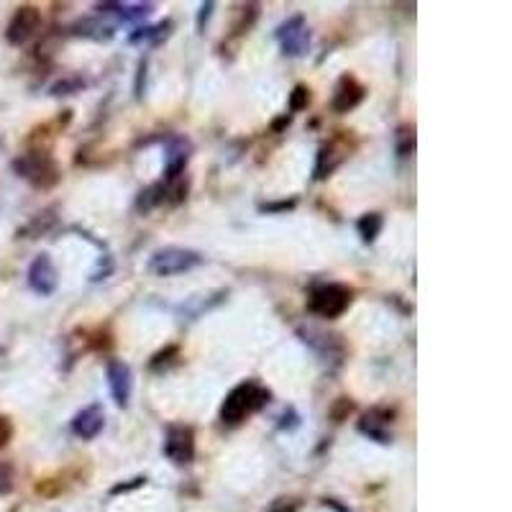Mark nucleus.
I'll return each instance as SVG.
<instances>
[{
	"instance_id": "nucleus-1",
	"label": "nucleus",
	"mask_w": 512,
	"mask_h": 512,
	"mask_svg": "<svg viewBox=\"0 0 512 512\" xmlns=\"http://www.w3.org/2000/svg\"><path fill=\"white\" fill-rule=\"evenodd\" d=\"M269 402V392L262 384L256 382H241L239 387H233L226 395L221 405V420L223 425H239L249 418L251 413L262 410Z\"/></svg>"
},
{
	"instance_id": "nucleus-2",
	"label": "nucleus",
	"mask_w": 512,
	"mask_h": 512,
	"mask_svg": "<svg viewBox=\"0 0 512 512\" xmlns=\"http://www.w3.org/2000/svg\"><path fill=\"white\" fill-rule=\"evenodd\" d=\"M351 305V290L344 285H318L308 297L310 313L320 315V318H338L344 315Z\"/></svg>"
},
{
	"instance_id": "nucleus-3",
	"label": "nucleus",
	"mask_w": 512,
	"mask_h": 512,
	"mask_svg": "<svg viewBox=\"0 0 512 512\" xmlns=\"http://www.w3.org/2000/svg\"><path fill=\"white\" fill-rule=\"evenodd\" d=\"M203 262V256L192 249H180V246H167V249L157 251L149 262V269H152L157 277H175V274L190 272L192 267H198Z\"/></svg>"
},
{
	"instance_id": "nucleus-4",
	"label": "nucleus",
	"mask_w": 512,
	"mask_h": 512,
	"mask_svg": "<svg viewBox=\"0 0 512 512\" xmlns=\"http://www.w3.org/2000/svg\"><path fill=\"white\" fill-rule=\"evenodd\" d=\"M13 169L18 172V177H24L36 187H52L59 180V169L54 159L41 152L24 154V157L13 162Z\"/></svg>"
},
{
	"instance_id": "nucleus-5",
	"label": "nucleus",
	"mask_w": 512,
	"mask_h": 512,
	"mask_svg": "<svg viewBox=\"0 0 512 512\" xmlns=\"http://www.w3.org/2000/svg\"><path fill=\"white\" fill-rule=\"evenodd\" d=\"M164 456L172 464L187 466L195 459V433L190 425H169L164 436Z\"/></svg>"
},
{
	"instance_id": "nucleus-6",
	"label": "nucleus",
	"mask_w": 512,
	"mask_h": 512,
	"mask_svg": "<svg viewBox=\"0 0 512 512\" xmlns=\"http://www.w3.org/2000/svg\"><path fill=\"white\" fill-rule=\"evenodd\" d=\"M277 39L287 57H305L310 49V29L303 16H292L277 29Z\"/></svg>"
},
{
	"instance_id": "nucleus-7",
	"label": "nucleus",
	"mask_w": 512,
	"mask_h": 512,
	"mask_svg": "<svg viewBox=\"0 0 512 512\" xmlns=\"http://www.w3.org/2000/svg\"><path fill=\"white\" fill-rule=\"evenodd\" d=\"M39 26H41L39 11H36L34 6H21L16 13H13L11 24H8V31H6L8 44L21 47V44H26V41L39 31Z\"/></svg>"
},
{
	"instance_id": "nucleus-8",
	"label": "nucleus",
	"mask_w": 512,
	"mask_h": 512,
	"mask_svg": "<svg viewBox=\"0 0 512 512\" xmlns=\"http://www.w3.org/2000/svg\"><path fill=\"white\" fill-rule=\"evenodd\" d=\"M59 285V274L49 254H39L29 267V287L41 297L54 295Z\"/></svg>"
},
{
	"instance_id": "nucleus-9",
	"label": "nucleus",
	"mask_w": 512,
	"mask_h": 512,
	"mask_svg": "<svg viewBox=\"0 0 512 512\" xmlns=\"http://www.w3.org/2000/svg\"><path fill=\"white\" fill-rule=\"evenodd\" d=\"M108 387H111V395L118 408H126L128 400H131V390H134V377H131V367L126 361H108Z\"/></svg>"
},
{
	"instance_id": "nucleus-10",
	"label": "nucleus",
	"mask_w": 512,
	"mask_h": 512,
	"mask_svg": "<svg viewBox=\"0 0 512 512\" xmlns=\"http://www.w3.org/2000/svg\"><path fill=\"white\" fill-rule=\"evenodd\" d=\"M103 428L105 410L98 402H93L88 408H82L80 413L75 415V420H72V433H75L77 438H82V441H93V438H98L100 433H103Z\"/></svg>"
},
{
	"instance_id": "nucleus-11",
	"label": "nucleus",
	"mask_w": 512,
	"mask_h": 512,
	"mask_svg": "<svg viewBox=\"0 0 512 512\" xmlns=\"http://www.w3.org/2000/svg\"><path fill=\"white\" fill-rule=\"evenodd\" d=\"M364 85L361 82H356L351 75H344L341 80H338L336 85V93H333V111L336 113H349L354 111L356 105L364 100Z\"/></svg>"
},
{
	"instance_id": "nucleus-12",
	"label": "nucleus",
	"mask_w": 512,
	"mask_h": 512,
	"mask_svg": "<svg viewBox=\"0 0 512 512\" xmlns=\"http://www.w3.org/2000/svg\"><path fill=\"white\" fill-rule=\"evenodd\" d=\"M390 423H392L390 410L374 408L359 420V431L364 433V436L372 438V441H377V443H390L392 441Z\"/></svg>"
},
{
	"instance_id": "nucleus-13",
	"label": "nucleus",
	"mask_w": 512,
	"mask_h": 512,
	"mask_svg": "<svg viewBox=\"0 0 512 512\" xmlns=\"http://www.w3.org/2000/svg\"><path fill=\"white\" fill-rule=\"evenodd\" d=\"M382 226H384V221L379 213H367V216H361L359 223H356V228H359V236L367 241V244H372V241L377 239L379 231H382Z\"/></svg>"
},
{
	"instance_id": "nucleus-14",
	"label": "nucleus",
	"mask_w": 512,
	"mask_h": 512,
	"mask_svg": "<svg viewBox=\"0 0 512 512\" xmlns=\"http://www.w3.org/2000/svg\"><path fill=\"white\" fill-rule=\"evenodd\" d=\"M111 8H116V16H121L123 21H136V18H144L154 11L152 3H134V6H123V3H108Z\"/></svg>"
},
{
	"instance_id": "nucleus-15",
	"label": "nucleus",
	"mask_w": 512,
	"mask_h": 512,
	"mask_svg": "<svg viewBox=\"0 0 512 512\" xmlns=\"http://www.w3.org/2000/svg\"><path fill=\"white\" fill-rule=\"evenodd\" d=\"M167 29H172V24H159V26H149V29H139L136 31V34H131V44H149V41H154V44H157V41H162V36H167L169 31Z\"/></svg>"
},
{
	"instance_id": "nucleus-16",
	"label": "nucleus",
	"mask_w": 512,
	"mask_h": 512,
	"mask_svg": "<svg viewBox=\"0 0 512 512\" xmlns=\"http://www.w3.org/2000/svg\"><path fill=\"white\" fill-rule=\"evenodd\" d=\"M308 103H310V90L305 88V85H297L290 95V111L300 113L303 108H308Z\"/></svg>"
},
{
	"instance_id": "nucleus-17",
	"label": "nucleus",
	"mask_w": 512,
	"mask_h": 512,
	"mask_svg": "<svg viewBox=\"0 0 512 512\" xmlns=\"http://www.w3.org/2000/svg\"><path fill=\"white\" fill-rule=\"evenodd\" d=\"M11 438H13V423L6 418V415H0V451L8 446Z\"/></svg>"
},
{
	"instance_id": "nucleus-18",
	"label": "nucleus",
	"mask_w": 512,
	"mask_h": 512,
	"mask_svg": "<svg viewBox=\"0 0 512 512\" xmlns=\"http://www.w3.org/2000/svg\"><path fill=\"white\" fill-rule=\"evenodd\" d=\"M269 512H297V502L295 500H277Z\"/></svg>"
},
{
	"instance_id": "nucleus-19",
	"label": "nucleus",
	"mask_w": 512,
	"mask_h": 512,
	"mask_svg": "<svg viewBox=\"0 0 512 512\" xmlns=\"http://www.w3.org/2000/svg\"><path fill=\"white\" fill-rule=\"evenodd\" d=\"M146 479H134V484H121V487H113V495H118V492H126V489H131V487H141V484H144Z\"/></svg>"
}]
</instances>
